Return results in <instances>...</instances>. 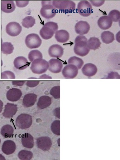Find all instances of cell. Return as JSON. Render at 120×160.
<instances>
[{
    "label": "cell",
    "instance_id": "32",
    "mask_svg": "<svg viewBox=\"0 0 120 160\" xmlns=\"http://www.w3.org/2000/svg\"><path fill=\"white\" fill-rule=\"evenodd\" d=\"M42 54L38 50H33L30 51L28 54V58L31 62H32L37 59H42Z\"/></svg>",
    "mask_w": 120,
    "mask_h": 160
},
{
    "label": "cell",
    "instance_id": "20",
    "mask_svg": "<svg viewBox=\"0 0 120 160\" xmlns=\"http://www.w3.org/2000/svg\"><path fill=\"white\" fill-rule=\"evenodd\" d=\"M82 71L84 75L90 78L96 75L98 72V68L95 65L89 63L84 65Z\"/></svg>",
    "mask_w": 120,
    "mask_h": 160
},
{
    "label": "cell",
    "instance_id": "2",
    "mask_svg": "<svg viewBox=\"0 0 120 160\" xmlns=\"http://www.w3.org/2000/svg\"><path fill=\"white\" fill-rule=\"evenodd\" d=\"M58 25L56 23L50 22L45 23L40 31V35L45 40L49 39L52 38L58 29Z\"/></svg>",
    "mask_w": 120,
    "mask_h": 160
},
{
    "label": "cell",
    "instance_id": "36",
    "mask_svg": "<svg viewBox=\"0 0 120 160\" xmlns=\"http://www.w3.org/2000/svg\"><path fill=\"white\" fill-rule=\"evenodd\" d=\"M50 95L54 98L58 99L60 98V87L57 86L53 87L50 91Z\"/></svg>",
    "mask_w": 120,
    "mask_h": 160
},
{
    "label": "cell",
    "instance_id": "19",
    "mask_svg": "<svg viewBox=\"0 0 120 160\" xmlns=\"http://www.w3.org/2000/svg\"><path fill=\"white\" fill-rule=\"evenodd\" d=\"M112 20L108 16L101 17L98 20V27L103 30L109 29L113 25Z\"/></svg>",
    "mask_w": 120,
    "mask_h": 160
},
{
    "label": "cell",
    "instance_id": "4",
    "mask_svg": "<svg viewBox=\"0 0 120 160\" xmlns=\"http://www.w3.org/2000/svg\"><path fill=\"white\" fill-rule=\"evenodd\" d=\"M52 1H42V7L40 13L41 16L45 19L52 18L56 15V8L52 4Z\"/></svg>",
    "mask_w": 120,
    "mask_h": 160
},
{
    "label": "cell",
    "instance_id": "24",
    "mask_svg": "<svg viewBox=\"0 0 120 160\" xmlns=\"http://www.w3.org/2000/svg\"><path fill=\"white\" fill-rule=\"evenodd\" d=\"M22 145L26 148H32L34 146L33 138L29 133H26L22 135Z\"/></svg>",
    "mask_w": 120,
    "mask_h": 160
},
{
    "label": "cell",
    "instance_id": "15",
    "mask_svg": "<svg viewBox=\"0 0 120 160\" xmlns=\"http://www.w3.org/2000/svg\"><path fill=\"white\" fill-rule=\"evenodd\" d=\"M64 53L63 48L58 44L51 45L48 49V53L51 58H61L63 55Z\"/></svg>",
    "mask_w": 120,
    "mask_h": 160
},
{
    "label": "cell",
    "instance_id": "31",
    "mask_svg": "<svg viewBox=\"0 0 120 160\" xmlns=\"http://www.w3.org/2000/svg\"><path fill=\"white\" fill-rule=\"evenodd\" d=\"M2 51L5 55H10L13 53L14 49L13 45L10 42H3L1 46Z\"/></svg>",
    "mask_w": 120,
    "mask_h": 160
},
{
    "label": "cell",
    "instance_id": "30",
    "mask_svg": "<svg viewBox=\"0 0 120 160\" xmlns=\"http://www.w3.org/2000/svg\"><path fill=\"white\" fill-rule=\"evenodd\" d=\"M36 23L35 18L31 16L26 17L23 19L22 22V26L27 28H32Z\"/></svg>",
    "mask_w": 120,
    "mask_h": 160
},
{
    "label": "cell",
    "instance_id": "14",
    "mask_svg": "<svg viewBox=\"0 0 120 160\" xmlns=\"http://www.w3.org/2000/svg\"><path fill=\"white\" fill-rule=\"evenodd\" d=\"M22 95V91L18 88H12L7 91V98L8 101L15 102L18 101Z\"/></svg>",
    "mask_w": 120,
    "mask_h": 160
},
{
    "label": "cell",
    "instance_id": "13",
    "mask_svg": "<svg viewBox=\"0 0 120 160\" xmlns=\"http://www.w3.org/2000/svg\"><path fill=\"white\" fill-rule=\"evenodd\" d=\"M90 25L86 21H80L76 24L75 28L77 34L83 35L87 34L90 30Z\"/></svg>",
    "mask_w": 120,
    "mask_h": 160
},
{
    "label": "cell",
    "instance_id": "38",
    "mask_svg": "<svg viewBox=\"0 0 120 160\" xmlns=\"http://www.w3.org/2000/svg\"><path fill=\"white\" fill-rule=\"evenodd\" d=\"M16 2L17 7L20 8H23L26 7L29 4L28 1H16Z\"/></svg>",
    "mask_w": 120,
    "mask_h": 160
},
{
    "label": "cell",
    "instance_id": "45",
    "mask_svg": "<svg viewBox=\"0 0 120 160\" xmlns=\"http://www.w3.org/2000/svg\"><path fill=\"white\" fill-rule=\"evenodd\" d=\"M5 158L1 154H0V160H5Z\"/></svg>",
    "mask_w": 120,
    "mask_h": 160
},
{
    "label": "cell",
    "instance_id": "46",
    "mask_svg": "<svg viewBox=\"0 0 120 160\" xmlns=\"http://www.w3.org/2000/svg\"><path fill=\"white\" fill-rule=\"evenodd\" d=\"M1 139H0V144H1Z\"/></svg>",
    "mask_w": 120,
    "mask_h": 160
},
{
    "label": "cell",
    "instance_id": "33",
    "mask_svg": "<svg viewBox=\"0 0 120 160\" xmlns=\"http://www.w3.org/2000/svg\"><path fill=\"white\" fill-rule=\"evenodd\" d=\"M33 153L31 151L22 150L18 154L19 158L22 160H30L33 158Z\"/></svg>",
    "mask_w": 120,
    "mask_h": 160
},
{
    "label": "cell",
    "instance_id": "34",
    "mask_svg": "<svg viewBox=\"0 0 120 160\" xmlns=\"http://www.w3.org/2000/svg\"><path fill=\"white\" fill-rule=\"evenodd\" d=\"M51 129L55 135H60V121L56 120L53 122L51 125Z\"/></svg>",
    "mask_w": 120,
    "mask_h": 160
},
{
    "label": "cell",
    "instance_id": "5",
    "mask_svg": "<svg viewBox=\"0 0 120 160\" xmlns=\"http://www.w3.org/2000/svg\"><path fill=\"white\" fill-rule=\"evenodd\" d=\"M48 68L49 63L46 60L38 58L32 62L30 68L33 73L41 75L46 72Z\"/></svg>",
    "mask_w": 120,
    "mask_h": 160
},
{
    "label": "cell",
    "instance_id": "41",
    "mask_svg": "<svg viewBox=\"0 0 120 160\" xmlns=\"http://www.w3.org/2000/svg\"><path fill=\"white\" fill-rule=\"evenodd\" d=\"M25 82V81H13L12 82V83L14 85L21 87L24 85Z\"/></svg>",
    "mask_w": 120,
    "mask_h": 160
},
{
    "label": "cell",
    "instance_id": "22",
    "mask_svg": "<svg viewBox=\"0 0 120 160\" xmlns=\"http://www.w3.org/2000/svg\"><path fill=\"white\" fill-rule=\"evenodd\" d=\"M16 5L13 1H2L1 10L3 12L7 13L13 12L16 9Z\"/></svg>",
    "mask_w": 120,
    "mask_h": 160
},
{
    "label": "cell",
    "instance_id": "39",
    "mask_svg": "<svg viewBox=\"0 0 120 160\" xmlns=\"http://www.w3.org/2000/svg\"><path fill=\"white\" fill-rule=\"evenodd\" d=\"M90 2L91 3L93 6L98 7H101L103 4L104 3L105 1H90Z\"/></svg>",
    "mask_w": 120,
    "mask_h": 160
},
{
    "label": "cell",
    "instance_id": "42",
    "mask_svg": "<svg viewBox=\"0 0 120 160\" xmlns=\"http://www.w3.org/2000/svg\"><path fill=\"white\" fill-rule=\"evenodd\" d=\"M54 115L57 118H60V108H57L54 111Z\"/></svg>",
    "mask_w": 120,
    "mask_h": 160
},
{
    "label": "cell",
    "instance_id": "29",
    "mask_svg": "<svg viewBox=\"0 0 120 160\" xmlns=\"http://www.w3.org/2000/svg\"><path fill=\"white\" fill-rule=\"evenodd\" d=\"M68 62L69 64H73L75 66L78 70L81 69L84 63L82 59L76 56L71 57L68 59Z\"/></svg>",
    "mask_w": 120,
    "mask_h": 160
},
{
    "label": "cell",
    "instance_id": "10",
    "mask_svg": "<svg viewBox=\"0 0 120 160\" xmlns=\"http://www.w3.org/2000/svg\"><path fill=\"white\" fill-rule=\"evenodd\" d=\"M78 73V68L73 64H68L65 66L62 71L63 76L65 78L68 79L75 78Z\"/></svg>",
    "mask_w": 120,
    "mask_h": 160
},
{
    "label": "cell",
    "instance_id": "9",
    "mask_svg": "<svg viewBox=\"0 0 120 160\" xmlns=\"http://www.w3.org/2000/svg\"><path fill=\"white\" fill-rule=\"evenodd\" d=\"M22 28L18 22H11L9 23L6 28V32L10 36H18L22 32Z\"/></svg>",
    "mask_w": 120,
    "mask_h": 160
},
{
    "label": "cell",
    "instance_id": "26",
    "mask_svg": "<svg viewBox=\"0 0 120 160\" xmlns=\"http://www.w3.org/2000/svg\"><path fill=\"white\" fill-rule=\"evenodd\" d=\"M101 38L103 42L106 44H109L115 40L113 33L109 31H105L102 33Z\"/></svg>",
    "mask_w": 120,
    "mask_h": 160
},
{
    "label": "cell",
    "instance_id": "43",
    "mask_svg": "<svg viewBox=\"0 0 120 160\" xmlns=\"http://www.w3.org/2000/svg\"><path fill=\"white\" fill-rule=\"evenodd\" d=\"M39 79H52L51 77L48 76L46 74H44L40 77Z\"/></svg>",
    "mask_w": 120,
    "mask_h": 160
},
{
    "label": "cell",
    "instance_id": "25",
    "mask_svg": "<svg viewBox=\"0 0 120 160\" xmlns=\"http://www.w3.org/2000/svg\"><path fill=\"white\" fill-rule=\"evenodd\" d=\"M51 104V99L50 97L43 96L39 98L37 103V107L40 109H43L49 107Z\"/></svg>",
    "mask_w": 120,
    "mask_h": 160
},
{
    "label": "cell",
    "instance_id": "1",
    "mask_svg": "<svg viewBox=\"0 0 120 160\" xmlns=\"http://www.w3.org/2000/svg\"><path fill=\"white\" fill-rule=\"evenodd\" d=\"M87 41V39L84 36L79 35L76 37L74 47V52L76 55L84 57L89 53L90 50L88 47Z\"/></svg>",
    "mask_w": 120,
    "mask_h": 160
},
{
    "label": "cell",
    "instance_id": "12",
    "mask_svg": "<svg viewBox=\"0 0 120 160\" xmlns=\"http://www.w3.org/2000/svg\"><path fill=\"white\" fill-rule=\"evenodd\" d=\"M48 69L51 72L58 73L61 72L63 64L60 60L57 59H51L48 62Z\"/></svg>",
    "mask_w": 120,
    "mask_h": 160
},
{
    "label": "cell",
    "instance_id": "7",
    "mask_svg": "<svg viewBox=\"0 0 120 160\" xmlns=\"http://www.w3.org/2000/svg\"><path fill=\"white\" fill-rule=\"evenodd\" d=\"M42 40L38 35L31 33L27 36L25 39V44L30 49L39 48L42 44Z\"/></svg>",
    "mask_w": 120,
    "mask_h": 160
},
{
    "label": "cell",
    "instance_id": "21",
    "mask_svg": "<svg viewBox=\"0 0 120 160\" xmlns=\"http://www.w3.org/2000/svg\"><path fill=\"white\" fill-rule=\"evenodd\" d=\"M37 96L35 94L31 93L25 95L22 100V105L25 107L33 106L36 101Z\"/></svg>",
    "mask_w": 120,
    "mask_h": 160
},
{
    "label": "cell",
    "instance_id": "17",
    "mask_svg": "<svg viewBox=\"0 0 120 160\" xmlns=\"http://www.w3.org/2000/svg\"><path fill=\"white\" fill-rule=\"evenodd\" d=\"M14 66L17 69L24 70L26 69L30 65V63L27 59L22 56L17 57L14 60L13 62Z\"/></svg>",
    "mask_w": 120,
    "mask_h": 160
},
{
    "label": "cell",
    "instance_id": "11",
    "mask_svg": "<svg viewBox=\"0 0 120 160\" xmlns=\"http://www.w3.org/2000/svg\"><path fill=\"white\" fill-rule=\"evenodd\" d=\"M36 144L40 149L43 151H48L50 150L52 142L49 137H41L37 139Z\"/></svg>",
    "mask_w": 120,
    "mask_h": 160
},
{
    "label": "cell",
    "instance_id": "16",
    "mask_svg": "<svg viewBox=\"0 0 120 160\" xmlns=\"http://www.w3.org/2000/svg\"><path fill=\"white\" fill-rule=\"evenodd\" d=\"M17 111H18V108L16 105L7 103L5 105L2 115L5 118H12L13 116L16 115Z\"/></svg>",
    "mask_w": 120,
    "mask_h": 160
},
{
    "label": "cell",
    "instance_id": "18",
    "mask_svg": "<svg viewBox=\"0 0 120 160\" xmlns=\"http://www.w3.org/2000/svg\"><path fill=\"white\" fill-rule=\"evenodd\" d=\"M2 152L7 155L12 154L16 150L15 143L11 140H7L3 144L2 148Z\"/></svg>",
    "mask_w": 120,
    "mask_h": 160
},
{
    "label": "cell",
    "instance_id": "37",
    "mask_svg": "<svg viewBox=\"0 0 120 160\" xmlns=\"http://www.w3.org/2000/svg\"><path fill=\"white\" fill-rule=\"evenodd\" d=\"M16 76L13 72L10 71H5L1 74V79H15Z\"/></svg>",
    "mask_w": 120,
    "mask_h": 160
},
{
    "label": "cell",
    "instance_id": "35",
    "mask_svg": "<svg viewBox=\"0 0 120 160\" xmlns=\"http://www.w3.org/2000/svg\"><path fill=\"white\" fill-rule=\"evenodd\" d=\"M108 16L112 20L113 22H118L120 18V13L118 10H113L110 11Z\"/></svg>",
    "mask_w": 120,
    "mask_h": 160
},
{
    "label": "cell",
    "instance_id": "8",
    "mask_svg": "<svg viewBox=\"0 0 120 160\" xmlns=\"http://www.w3.org/2000/svg\"><path fill=\"white\" fill-rule=\"evenodd\" d=\"M77 10L79 15L82 16H89L92 12L93 7L90 3L87 1L80 2L77 7Z\"/></svg>",
    "mask_w": 120,
    "mask_h": 160
},
{
    "label": "cell",
    "instance_id": "40",
    "mask_svg": "<svg viewBox=\"0 0 120 160\" xmlns=\"http://www.w3.org/2000/svg\"><path fill=\"white\" fill-rule=\"evenodd\" d=\"M39 81H28L27 82L26 85L30 88H34L37 86L39 83Z\"/></svg>",
    "mask_w": 120,
    "mask_h": 160
},
{
    "label": "cell",
    "instance_id": "44",
    "mask_svg": "<svg viewBox=\"0 0 120 160\" xmlns=\"http://www.w3.org/2000/svg\"><path fill=\"white\" fill-rule=\"evenodd\" d=\"M3 105V102H2L1 100H0V113L2 112Z\"/></svg>",
    "mask_w": 120,
    "mask_h": 160
},
{
    "label": "cell",
    "instance_id": "27",
    "mask_svg": "<svg viewBox=\"0 0 120 160\" xmlns=\"http://www.w3.org/2000/svg\"><path fill=\"white\" fill-rule=\"evenodd\" d=\"M101 43L99 39L95 37H92L87 41V45L90 50H95L100 47Z\"/></svg>",
    "mask_w": 120,
    "mask_h": 160
},
{
    "label": "cell",
    "instance_id": "6",
    "mask_svg": "<svg viewBox=\"0 0 120 160\" xmlns=\"http://www.w3.org/2000/svg\"><path fill=\"white\" fill-rule=\"evenodd\" d=\"M32 116L27 114L22 113L17 117L16 123L17 127L21 129L29 128L32 124Z\"/></svg>",
    "mask_w": 120,
    "mask_h": 160
},
{
    "label": "cell",
    "instance_id": "23",
    "mask_svg": "<svg viewBox=\"0 0 120 160\" xmlns=\"http://www.w3.org/2000/svg\"><path fill=\"white\" fill-rule=\"evenodd\" d=\"M70 35L66 30H61L57 31L55 33V38L57 42L65 43L69 39Z\"/></svg>",
    "mask_w": 120,
    "mask_h": 160
},
{
    "label": "cell",
    "instance_id": "28",
    "mask_svg": "<svg viewBox=\"0 0 120 160\" xmlns=\"http://www.w3.org/2000/svg\"><path fill=\"white\" fill-rule=\"evenodd\" d=\"M1 133L4 138H10L13 135L14 129L12 126L10 125H5L2 128Z\"/></svg>",
    "mask_w": 120,
    "mask_h": 160
},
{
    "label": "cell",
    "instance_id": "3",
    "mask_svg": "<svg viewBox=\"0 0 120 160\" xmlns=\"http://www.w3.org/2000/svg\"><path fill=\"white\" fill-rule=\"evenodd\" d=\"M52 4L55 8L65 13H72L76 8L75 3L71 1H53Z\"/></svg>",
    "mask_w": 120,
    "mask_h": 160
}]
</instances>
